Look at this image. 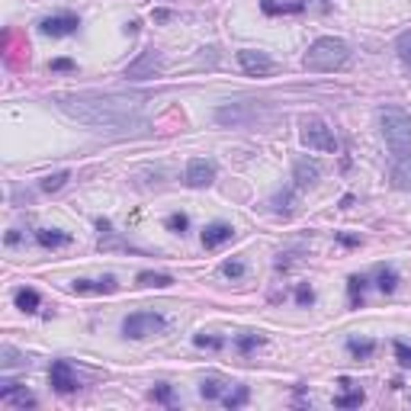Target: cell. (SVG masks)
I'll return each mask as SVG.
<instances>
[{"instance_id": "cell-1", "label": "cell", "mask_w": 411, "mask_h": 411, "mask_svg": "<svg viewBox=\"0 0 411 411\" xmlns=\"http://www.w3.org/2000/svg\"><path fill=\"white\" fill-rule=\"evenodd\" d=\"M62 113L94 129L110 132H145L148 123L141 119V96H55Z\"/></svg>"}, {"instance_id": "cell-25", "label": "cell", "mask_w": 411, "mask_h": 411, "mask_svg": "<svg viewBox=\"0 0 411 411\" xmlns=\"http://www.w3.org/2000/svg\"><path fill=\"white\" fill-rule=\"evenodd\" d=\"M347 350L357 360H369V357H373V350H376V344H373V341H347Z\"/></svg>"}, {"instance_id": "cell-37", "label": "cell", "mask_w": 411, "mask_h": 411, "mask_svg": "<svg viewBox=\"0 0 411 411\" xmlns=\"http://www.w3.org/2000/svg\"><path fill=\"white\" fill-rule=\"evenodd\" d=\"M395 357L402 360L405 367H411V347H408V344H402V341H395Z\"/></svg>"}, {"instance_id": "cell-4", "label": "cell", "mask_w": 411, "mask_h": 411, "mask_svg": "<svg viewBox=\"0 0 411 411\" xmlns=\"http://www.w3.org/2000/svg\"><path fill=\"white\" fill-rule=\"evenodd\" d=\"M167 328V322L158 315V312H135V315H129L123 322V334L125 338H148V334H158V331H164Z\"/></svg>"}, {"instance_id": "cell-10", "label": "cell", "mask_w": 411, "mask_h": 411, "mask_svg": "<svg viewBox=\"0 0 411 411\" xmlns=\"http://www.w3.org/2000/svg\"><path fill=\"white\" fill-rule=\"evenodd\" d=\"M49 379H52L55 392H74V389H78V376H74V369H71L68 360H55L52 369H49Z\"/></svg>"}, {"instance_id": "cell-26", "label": "cell", "mask_w": 411, "mask_h": 411, "mask_svg": "<svg viewBox=\"0 0 411 411\" xmlns=\"http://www.w3.org/2000/svg\"><path fill=\"white\" fill-rule=\"evenodd\" d=\"M395 286H399V273H395L392 267H383V270H379V289H383V292H395Z\"/></svg>"}, {"instance_id": "cell-30", "label": "cell", "mask_w": 411, "mask_h": 411, "mask_svg": "<svg viewBox=\"0 0 411 411\" xmlns=\"http://www.w3.org/2000/svg\"><path fill=\"white\" fill-rule=\"evenodd\" d=\"M273 206H277V212H283V216H289L292 212V190H283L273 196Z\"/></svg>"}, {"instance_id": "cell-32", "label": "cell", "mask_w": 411, "mask_h": 411, "mask_svg": "<svg viewBox=\"0 0 411 411\" xmlns=\"http://www.w3.org/2000/svg\"><path fill=\"white\" fill-rule=\"evenodd\" d=\"M347 289H350V299H353V306H357L360 299H363V289H367V280H363V277H350V280H347Z\"/></svg>"}, {"instance_id": "cell-9", "label": "cell", "mask_w": 411, "mask_h": 411, "mask_svg": "<svg viewBox=\"0 0 411 411\" xmlns=\"http://www.w3.org/2000/svg\"><path fill=\"white\" fill-rule=\"evenodd\" d=\"M212 180H216V164L206 158H193L190 164H186V184L193 186V190H200V186H209Z\"/></svg>"}, {"instance_id": "cell-38", "label": "cell", "mask_w": 411, "mask_h": 411, "mask_svg": "<svg viewBox=\"0 0 411 411\" xmlns=\"http://www.w3.org/2000/svg\"><path fill=\"white\" fill-rule=\"evenodd\" d=\"M52 71H74V62H71V58H55Z\"/></svg>"}, {"instance_id": "cell-12", "label": "cell", "mask_w": 411, "mask_h": 411, "mask_svg": "<svg viewBox=\"0 0 411 411\" xmlns=\"http://www.w3.org/2000/svg\"><path fill=\"white\" fill-rule=\"evenodd\" d=\"M292 180H296L299 190H312V186L322 180V167L308 158H299L296 167H292Z\"/></svg>"}, {"instance_id": "cell-16", "label": "cell", "mask_w": 411, "mask_h": 411, "mask_svg": "<svg viewBox=\"0 0 411 411\" xmlns=\"http://www.w3.org/2000/svg\"><path fill=\"white\" fill-rule=\"evenodd\" d=\"M35 241L42 247H64L71 241V235L68 231H58V228H39V231H35Z\"/></svg>"}, {"instance_id": "cell-5", "label": "cell", "mask_w": 411, "mask_h": 411, "mask_svg": "<svg viewBox=\"0 0 411 411\" xmlns=\"http://www.w3.org/2000/svg\"><path fill=\"white\" fill-rule=\"evenodd\" d=\"M302 141H306L308 148L324 151V155L338 151V141H334L331 129H328L322 119H306V125H302Z\"/></svg>"}, {"instance_id": "cell-34", "label": "cell", "mask_w": 411, "mask_h": 411, "mask_svg": "<svg viewBox=\"0 0 411 411\" xmlns=\"http://www.w3.org/2000/svg\"><path fill=\"white\" fill-rule=\"evenodd\" d=\"M222 273L231 277V280H238V277H245V263H241V261H225V263H222Z\"/></svg>"}, {"instance_id": "cell-8", "label": "cell", "mask_w": 411, "mask_h": 411, "mask_svg": "<svg viewBox=\"0 0 411 411\" xmlns=\"http://www.w3.org/2000/svg\"><path fill=\"white\" fill-rule=\"evenodd\" d=\"M0 402L17 405V408H35V395L29 392L26 385H19V383H10V379H3V383H0Z\"/></svg>"}, {"instance_id": "cell-6", "label": "cell", "mask_w": 411, "mask_h": 411, "mask_svg": "<svg viewBox=\"0 0 411 411\" xmlns=\"http://www.w3.org/2000/svg\"><path fill=\"white\" fill-rule=\"evenodd\" d=\"M161 52H155V49H148V52H141L135 62L125 68V78L129 80H145V78H155L161 71Z\"/></svg>"}, {"instance_id": "cell-7", "label": "cell", "mask_w": 411, "mask_h": 411, "mask_svg": "<svg viewBox=\"0 0 411 411\" xmlns=\"http://www.w3.org/2000/svg\"><path fill=\"white\" fill-rule=\"evenodd\" d=\"M238 64L251 74V78H263V74H273L277 64L267 58L263 52H254V49H245V52H238Z\"/></svg>"}, {"instance_id": "cell-27", "label": "cell", "mask_w": 411, "mask_h": 411, "mask_svg": "<svg viewBox=\"0 0 411 411\" xmlns=\"http://www.w3.org/2000/svg\"><path fill=\"white\" fill-rule=\"evenodd\" d=\"M395 49H399V58H402V62L411 68V29L395 39Z\"/></svg>"}, {"instance_id": "cell-31", "label": "cell", "mask_w": 411, "mask_h": 411, "mask_svg": "<svg viewBox=\"0 0 411 411\" xmlns=\"http://www.w3.org/2000/svg\"><path fill=\"white\" fill-rule=\"evenodd\" d=\"M167 228L177 231V235H184L186 228H190V219H186L184 212H174V216H167Z\"/></svg>"}, {"instance_id": "cell-19", "label": "cell", "mask_w": 411, "mask_h": 411, "mask_svg": "<svg viewBox=\"0 0 411 411\" xmlns=\"http://www.w3.org/2000/svg\"><path fill=\"white\" fill-rule=\"evenodd\" d=\"M0 367L3 369H19V367H26V357H23L19 350H13L10 344H3V347H0Z\"/></svg>"}, {"instance_id": "cell-18", "label": "cell", "mask_w": 411, "mask_h": 411, "mask_svg": "<svg viewBox=\"0 0 411 411\" xmlns=\"http://www.w3.org/2000/svg\"><path fill=\"white\" fill-rule=\"evenodd\" d=\"M392 184L399 190H411V158H399L392 167Z\"/></svg>"}, {"instance_id": "cell-21", "label": "cell", "mask_w": 411, "mask_h": 411, "mask_svg": "<svg viewBox=\"0 0 411 411\" xmlns=\"http://www.w3.org/2000/svg\"><path fill=\"white\" fill-rule=\"evenodd\" d=\"M222 389H225V383H222L219 376H209V379H202L200 395H202V399H219Z\"/></svg>"}, {"instance_id": "cell-35", "label": "cell", "mask_w": 411, "mask_h": 411, "mask_svg": "<svg viewBox=\"0 0 411 411\" xmlns=\"http://www.w3.org/2000/svg\"><path fill=\"white\" fill-rule=\"evenodd\" d=\"M193 344H196V347H209V350H219L222 344V338H206V334H196V338H193Z\"/></svg>"}, {"instance_id": "cell-2", "label": "cell", "mask_w": 411, "mask_h": 411, "mask_svg": "<svg viewBox=\"0 0 411 411\" xmlns=\"http://www.w3.org/2000/svg\"><path fill=\"white\" fill-rule=\"evenodd\" d=\"M308 71H344L350 64V45L344 39H334V35H324V39H315V42L308 45L306 58H302Z\"/></svg>"}, {"instance_id": "cell-20", "label": "cell", "mask_w": 411, "mask_h": 411, "mask_svg": "<svg viewBox=\"0 0 411 411\" xmlns=\"http://www.w3.org/2000/svg\"><path fill=\"white\" fill-rule=\"evenodd\" d=\"M17 308H23V312H39V292H35V289H19Z\"/></svg>"}, {"instance_id": "cell-36", "label": "cell", "mask_w": 411, "mask_h": 411, "mask_svg": "<svg viewBox=\"0 0 411 411\" xmlns=\"http://www.w3.org/2000/svg\"><path fill=\"white\" fill-rule=\"evenodd\" d=\"M296 302H299V306H312V302H315V292H312V286H306V283H302V286L296 289Z\"/></svg>"}, {"instance_id": "cell-17", "label": "cell", "mask_w": 411, "mask_h": 411, "mask_svg": "<svg viewBox=\"0 0 411 411\" xmlns=\"http://www.w3.org/2000/svg\"><path fill=\"white\" fill-rule=\"evenodd\" d=\"M116 280L113 277H103V280H74V292H113Z\"/></svg>"}, {"instance_id": "cell-11", "label": "cell", "mask_w": 411, "mask_h": 411, "mask_svg": "<svg viewBox=\"0 0 411 411\" xmlns=\"http://www.w3.org/2000/svg\"><path fill=\"white\" fill-rule=\"evenodd\" d=\"M80 26V19L74 17V13H62V17H49L39 23V29H42L45 35H52V39H62V35H71V33H78Z\"/></svg>"}, {"instance_id": "cell-24", "label": "cell", "mask_w": 411, "mask_h": 411, "mask_svg": "<svg viewBox=\"0 0 411 411\" xmlns=\"http://www.w3.org/2000/svg\"><path fill=\"white\" fill-rule=\"evenodd\" d=\"M367 402V395L360 392H344V395H338V399H334V405H338V408H360V405Z\"/></svg>"}, {"instance_id": "cell-3", "label": "cell", "mask_w": 411, "mask_h": 411, "mask_svg": "<svg viewBox=\"0 0 411 411\" xmlns=\"http://www.w3.org/2000/svg\"><path fill=\"white\" fill-rule=\"evenodd\" d=\"M379 125H383L385 145L389 151L399 158H411V116L405 113L402 106H385L379 110Z\"/></svg>"}, {"instance_id": "cell-29", "label": "cell", "mask_w": 411, "mask_h": 411, "mask_svg": "<svg viewBox=\"0 0 411 411\" xmlns=\"http://www.w3.org/2000/svg\"><path fill=\"white\" fill-rule=\"evenodd\" d=\"M68 170H62V174H52V177H45V180H42V190L45 193H55V190H62V186L64 184H68Z\"/></svg>"}, {"instance_id": "cell-13", "label": "cell", "mask_w": 411, "mask_h": 411, "mask_svg": "<svg viewBox=\"0 0 411 411\" xmlns=\"http://www.w3.org/2000/svg\"><path fill=\"white\" fill-rule=\"evenodd\" d=\"M254 113H257V110H254V106H247V103L222 106V110H216V123H222V125H241V123H247Z\"/></svg>"}, {"instance_id": "cell-14", "label": "cell", "mask_w": 411, "mask_h": 411, "mask_svg": "<svg viewBox=\"0 0 411 411\" xmlns=\"http://www.w3.org/2000/svg\"><path fill=\"white\" fill-rule=\"evenodd\" d=\"M231 235H235V228L225 225V222H216V225H209L202 231V247H206V251H216V247H222L225 241H231Z\"/></svg>"}, {"instance_id": "cell-39", "label": "cell", "mask_w": 411, "mask_h": 411, "mask_svg": "<svg viewBox=\"0 0 411 411\" xmlns=\"http://www.w3.org/2000/svg\"><path fill=\"white\" fill-rule=\"evenodd\" d=\"M338 241H341V245H347V247L360 245V238H353V235H338Z\"/></svg>"}, {"instance_id": "cell-22", "label": "cell", "mask_w": 411, "mask_h": 411, "mask_svg": "<svg viewBox=\"0 0 411 411\" xmlns=\"http://www.w3.org/2000/svg\"><path fill=\"white\" fill-rule=\"evenodd\" d=\"M247 395H251V389H247V385H238L235 392H228L225 399H222V405H225V408H241V405L247 402Z\"/></svg>"}, {"instance_id": "cell-15", "label": "cell", "mask_w": 411, "mask_h": 411, "mask_svg": "<svg viewBox=\"0 0 411 411\" xmlns=\"http://www.w3.org/2000/svg\"><path fill=\"white\" fill-rule=\"evenodd\" d=\"M261 10L267 13V17H283V13H302L306 10V3L302 0H292V3H286V0H261Z\"/></svg>"}, {"instance_id": "cell-23", "label": "cell", "mask_w": 411, "mask_h": 411, "mask_svg": "<svg viewBox=\"0 0 411 411\" xmlns=\"http://www.w3.org/2000/svg\"><path fill=\"white\" fill-rule=\"evenodd\" d=\"M170 277L167 273H139V286H158V289H164V286H170Z\"/></svg>"}, {"instance_id": "cell-28", "label": "cell", "mask_w": 411, "mask_h": 411, "mask_svg": "<svg viewBox=\"0 0 411 411\" xmlns=\"http://www.w3.org/2000/svg\"><path fill=\"white\" fill-rule=\"evenodd\" d=\"M235 344H238V350H241V353H251L254 347H261V344H263V334H241Z\"/></svg>"}, {"instance_id": "cell-40", "label": "cell", "mask_w": 411, "mask_h": 411, "mask_svg": "<svg viewBox=\"0 0 411 411\" xmlns=\"http://www.w3.org/2000/svg\"><path fill=\"white\" fill-rule=\"evenodd\" d=\"M167 17H170V13H167V10H155V19H158V23H164Z\"/></svg>"}, {"instance_id": "cell-33", "label": "cell", "mask_w": 411, "mask_h": 411, "mask_svg": "<svg viewBox=\"0 0 411 411\" xmlns=\"http://www.w3.org/2000/svg\"><path fill=\"white\" fill-rule=\"evenodd\" d=\"M151 402L170 405V402H174V389H170V385H158V389H151Z\"/></svg>"}]
</instances>
